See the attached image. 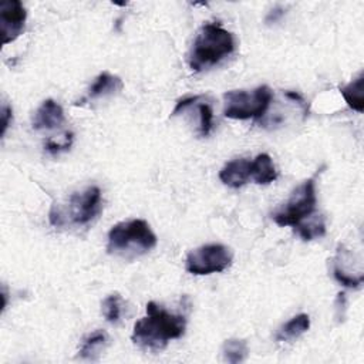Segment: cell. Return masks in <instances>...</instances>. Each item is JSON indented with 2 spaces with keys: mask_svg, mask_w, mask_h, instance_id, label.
<instances>
[{
  "mask_svg": "<svg viewBox=\"0 0 364 364\" xmlns=\"http://www.w3.org/2000/svg\"><path fill=\"white\" fill-rule=\"evenodd\" d=\"M101 209V189L88 186L82 192H75L68 198L65 206H53L50 210V222L54 226L87 225Z\"/></svg>",
  "mask_w": 364,
  "mask_h": 364,
  "instance_id": "obj_4",
  "label": "cell"
},
{
  "mask_svg": "<svg viewBox=\"0 0 364 364\" xmlns=\"http://www.w3.org/2000/svg\"><path fill=\"white\" fill-rule=\"evenodd\" d=\"M71 144H73V132H67V136H65V141H64V142H54L53 139H48V141L46 142V149H47L50 154L55 155V154H60V152H63V151L70 149Z\"/></svg>",
  "mask_w": 364,
  "mask_h": 364,
  "instance_id": "obj_20",
  "label": "cell"
},
{
  "mask_svg": "<svg viewBox=\"0 0 364 364\" xmlns=\"http://www.w3.org/2000/svg\"><path fill=\"white\" fill-rule=\"evenodd\" d=\"M222 183L230 188H240L250 179V161L240 158L228 162L219 172Z\"/></svg>",
  "mask_w": 364,
  "mask_h": 364,
  "instance_id": "obj_10",
  "label": "cell"
},
{
  "mask_svg": "<svg viewBox=\"0 0 364 364\" xmlns=\"http://www.w3.org/2000/svg\"><path fill=\"white\" fill-rule=\"evenodd\" d=\"M27 11L20 0H6L0 3L1 43L14 41L24 30Z\"/></svg>",
  "mask_w": 364,
  "mask_h": 364,
  "instance_id": "obj_8",
  "label": "cell"
},
{
  "mask_svg": "<svg viewBox=\"0 0 364 364\" xmlns=\"http://www.w3.org/2000/svg\"><path fill=\"white\" fill-rule=\"evenodd\" d=\"M102 314L111 324H117L122 314V299L118 293L107 296L102 301Z\"/></svg>",
  "mask_w": 364,
  "mask_h": 364,
  "instance_id": "obj_18",
  "label": "cell"
},
{
  "mask_svg": "<svg viewBox=\"0 0 364 364\" xmlns=\"http://www.w3.org/2000/svg\"><path fill=\"white\" fill-rule=\"evenodd\" d=\"M283 14H284V9L280 7V6H276V7H273V9L267 13L264 21H266L267 24L276 23V21H279V20L283 17Z\"/></svg>",
  "mask_w": 364,
  "mask_h": 364,
  "instance_id": "obj_23",
  "label": "cell"
},
{
  "mask_svg": "<svg viewBox=\"0 0 364 364\" xmlns=\"http://www.w3.org/2000/svg\"><path fill=\"white\" fill-rule=\"evenodd\" d=\"M11 121H13V109L9 104H4L1 107V136L6 134Z\"/></svg>",
  "mask_w": 364,
  "mask_h": 364,
  "instance_id": "obj_22",
  "label": "cell"
},
{
  "mask_svg": "<svg viewBox=\"0 0 364 364\" xmlns=\"http://www.w3.org/2000/svg\"><path fill=\"white\" fill-rule=\"evenodd\" d=\"M199 112V134L200 136H208L213 127V111L208 102L198 104Z\"/></svg>",
  "mask_w": 364,
  "mask_h": 364,
  "instance_id": "obj_19",
  "label": "cell"
},
{
  "mask_svg": "<svg viewBox=\"0 0 364 364\" xmlns=\"http://www.w3.org/2000/svg\"><path fill=\"white\" fill-rule=\"evenodd\" d=\"M310 327V317L304 313H300L290 318L284 326H282L276 334L277 341H290L299 338Z\"/></svg>",
  "mask_w": 364,
  "mask_h": 364,
  "instance_id": "obj_15",
  "label": "cell"
},
{
  "mask_svg": "<svg viewBox=\"0 0 364 364\" xmlns=\"http://www.w3.org/2000/svg\"><path fill=\"white\" fill-rule=\"evenodd\" d=\"M363 84H364V77H363V73H360L357 78L350 81L347 85L340 87V94L343 95L344 101L347 102V105L351 109H354L357 112H363L364 111Z\"/></svg>",
  "mask_w": 364,
  "mask_h": 364,
  "instance_id": "obj_13",
  "label": "cell"
},
{
  "mask_svg": "<svg viewBox=\"0 0 364 364\" xmlns=\"http://www.w3.org/2000/svg\"><path fill=\"white\" fill-rule=\"evenodd\" d=\"M158 243L156 235L144 219H131L114 225L108 232L107 252L109 255L132 259L154 249Z\"/></svg>",
  "mask_w": 364,
  "mask_h": 364,
  "instance_id": "obj_3",
  "label": "cell"
},
{
  "mask_svg": "<svg viewBox=\"0 0 364 364\" xmlns=\"http://www.w3.org/2000/svg\"><path fill=\"white\" fill-rule=\"evenodd\" d=\"M250 179L257 185H269L277 179V171L269 154H259L250 161Z\"/></svg>",
  "mask_w": 364,
  "mask_h": 364,
  "instance_id": "obj_12",
  "label": "cell"
},
{
  "mask_svg": "<svg viewBox=\"0 0 364 364\" xmlns=\"http://www.w3.org/2000/svg\"><path fill=\"white\" fill-rule=\"evenodd\" d=\"M65 121L63 107L55 102L54 100L48 98L43 101V104L37 108L34 118H33V128L37 131L46 129L51 131L60 128Z\"/></svg>",
  "mask_w": 364,
  "mask_h": 364,
  "instance_id": "obj_9",
  "label": "cell"
},
{
  "mask_svg": "<svg viewBox=\"0 0 364 364\" xmlns=\"http://www.w3.org/2000/svg\"><path fill=\"white\" fill-rule=\"evenodd\" d=\"M222 355L223 360L230 364L242 363L249 355L247 343L242 338H229L222 346Z\"/></svg>",
  "mask_w": 364,
  "mask_h": 364,
  "instance_id": "obj_16",
  "label": "cell"
},
{
  "mask_svg": "<svg viewBox=\"0 0 364 364\" xmlns=\"http://www.w3.org/2000/svg\"><path fill=\"white\" fill-rule=\"evenodd\" d=\"M294 230L303 240H313L316 237H321L326 235V223L324 219L318 215L316 218H311L306 223L300 222L299 225L294 226Z\"/></svg>",
  "mask_w": 364,
  "mask_h": 364,
  "instance_id": "obj_17",
  "label": "cell"
},
{
  "mask_svg": "<svg viewBox=\"0 0 364 364\" xmlns=\"http://www.w3.org/2000/svg\"><path fill=\"white\" fill-rule=\"evenodd\" d=\"M108 344V334L104 330H95L88 334L80 347V357L85 360H95Z\"/></svg>",
  "mask_w": 364,
  "mask_h": 364,
  "instance_id": "obj_14",
  "label": "cell"
},
{
  "mask_svg": "<svg viewBox=\"0 0 364 364\" xmlns=\"http://www.w3.org/2000/svg\"><path fill=\"white\" fill-rule=\"evenodd\" d=\"M186 328L183 314L165 310L155 301L146 304V316L134 324L131 340L144 350L161 351L171 340L181 338Z\"/></svg>",
  "mask_w": 364,
  "mask_h": 364,
  "instance_id": "obj_1",
  "label": "cell"
},
{
  "mask_svg": "<svg viewBox=\"0 0 364 364\" xmlns=\"http://www.w3.org/2000/svg\"><path fill=\"white\" fill-rule=\"evenodd\" d=\"M202 98H203V95H189V97H185V98L179 100V101L176 102L175 108L172 109L171 117H175V115H178V114H182L183 111H186L189 107L195 105V104H196L199 100H202Z\"/></svg>",
  "mask_w": 364,
  "mask_h": 364,
  "instance_id": "obj_21",
  "label": "cell"
},
{
  "mask_svg": "<svg viewBox=\"0 0 364 364\" xmlns=\"http://www.w3.org/2000/svg\"><path fill=\"white\" fill-rule=\"evenodd\" d=\"M235 51V38L220 23L203 24L189 51L188 64L193 71H202L216 65Z\"/></svg>",
  "mask_w": 364,
  "mask_h": 364,
  "instance_id": "obj_2",
  "label": "cell"
},
{
  "mask_svg": "<svg viewBox=\"0 0 364 364\" xmlns=\"http://www.w3.org/2000/svg\"><path fill=\"white\" fill-rule=\"evenodd\" d=\"M233 260L230 247L220 243H209L189 252L185 260V269L196 276L220 273L226 270Z\"/></svg>",
  "mask_w": 364,
  "mask_h": 364,
  "instance_id": "obj_7",
  "label": "cell"
},
{
  "mask_svg": "<svg viewBox=\"0 0 364 364\" xmlns=\"http://www.w3.org/2000/svg\"><path fill=\"white\" fill-rule=\"evenodd\" d=\"M124 88V82L118 75H114L108 71H102L97 75L94 82L88 90L85 100H95L107 95H114Z\"/></svg>",
  "mask_w": 364,
  "mask_h": 364,
  "instance_id": "obj_11",
  "label": "cell"
},
{
  "mask_svg": "<svg viewBox=\"0 0 364 364\" xmlns=\"http://www.w3.org/2000/svg\"><path fill=\"white\" fill-rule=\"evenodd\" d=\"M273 98L269 85H259L252 91L233 90L223 94V115L230 119L260 118L266 114Z\"/></svg>",
  "mask_w": 364,
  "mask_h": 364,
  "instance_id": "obj_5",
  "label": "cell"
},
{
  "mask_svg": "<svg viewBox=\"0 0 364 364\" xmlns=\"http://www.w3.org/2000/svg\"><path fill=\"white\" fill-rule=\"evenodd\" d=\"M317 175V173H316ZM316 175L299 185L286 205L276 210L272 218L279 226H296L316 210Z\"/></svg>",
  "mask_w": 364,
  "mask_h": 364,
  "instance_id": "obj_6",
  "label": "cell"
}]
</instances>
